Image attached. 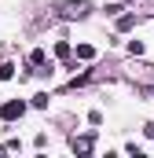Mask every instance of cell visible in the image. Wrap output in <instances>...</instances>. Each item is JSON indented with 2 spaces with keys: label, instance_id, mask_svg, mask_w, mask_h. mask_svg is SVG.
Returning a JSON list of instances; mask_svg holds the SVG:
<instances>
[{
  "label": "cell",
  "instance_id": "obj_5",
  "mask_svg": "<svg viewBox=\"0 0 154 158\" xmlns=\"http://www.w3.org/2000/svg\"><path fill=\"white\" fill-rule=\"evenodd\" d=\"M55 55L66 59V55H70V40H59V44H55Z\"/></svg>",
  "mask_w": 154,
  "mask_h": 158
},
{
  "label": "cell",
  "instance_id": "obj_1",
  "mask_svg": "<svg viewBox=\"0 0 154 158\" xmlns=\"http://www.w3.org/2000/svg\"><path fill=\"white\" fill-rule=\"evenodd\" d=\"M22 114H26V103H22V99H7V103L0 107V118L4 121H15V118H22Z\"/></svg>",
  "mask_w": 154,
  "mask_h": 158
},
{
  "label": "cell",
  "instance_id": "obj_6",
  "mask_svg": "<svg viewBox=\"0 0 154 158\" xmlns=\"http://www.w3.org/2000/svg\"><path fill=\"white\" fill-rule=\"evenodd\" d=\"M132 22H136V15H121V19H117V30H128Z\"/></svg>",
  "mask_w": 154,
  "mask_h": 158
},
{
  "label": "cell",
  "instance_id": "obj_7",
  "mask_svg": "<svg viewBox=\"0 0 154 158\" xmlns=\"http://www.w3.org/2000/svg\"><path fill=\"white\" fill-rule=\"evenodd\" d=\"M0 77L11 81V77H15V66H11V63H4V66H0Z\"/></svg>",
  "mask_w": 154,
  "mask_h": 158
},
{
  "label": "cell",
  "instance_id": "obj_2",
  "mask_svg": "<svg viewBox=\"0 0 154 158\" xmlns=\"http://www.w3.org/2000/svg\"><path fill=\"white\" fill-rule=\"evenodd\" d=\"M63 15H66V19H84V15H88V4H84V0H77V4H63Z\"/></svg>",
  "mask_w": 154,
  "mask_h": 158
},
{
  "label": "cell",
  "instance_id": "obj_9",
  "mask_svg": "<svg viewBox=\"0 0 154 158\" xmlns=\"http://www.w3.org/2000/svg\"><path fill=\"white\" fill-rule=\"evenodd\" d=\"M33 107H48V92H37L33 96Z\"/></svg>",
  "mask_w": 154,
  "mask_h": 158
},
{
  "label": "cell",
  "instance_id": "obj_3",
  "mask_svg": "<svg viewBox=\"0 0 154 158\" xmlns=\"http://www.w3.org/2000/svg\"><path fill=\"white\" fill-rule=\"evenodd\" d=\"M92 143H95V136H81V140H74V151H77V155H88Z\"/></svg>",
  "mask_w": 154,
  "mask_h": 158
},
{
  "label": "cell",
  "instance_id": "obj_8",
  "mask_svg": "<svg viewBox=\"0 0 154 158\" xmlns=\"http://www.w3.org/2000/svg\"><path fill=\"white\" fill-rule=\"evenodd\" d=\"M30 63H33V66H44V52H40V48H37V52H30Z\"/></svg>",
  "mask_w": 154,
  "mask_h": 158
},
{
  "label": "cell",
  "instance_id": "obj_4",
  "mask_svg": "<svg viewBox=\"0 0 154 158\" xmlns=\"http://www.w3.org/2000/svg\"><path fill=\"white\" fill-rule=\"evenodd\" d=\"M77 59H84V63L95 59V48H92V44H77Z\"/></svg>",
  "mask_w": 154,
  "mask_h": 158
}]
</instances>
